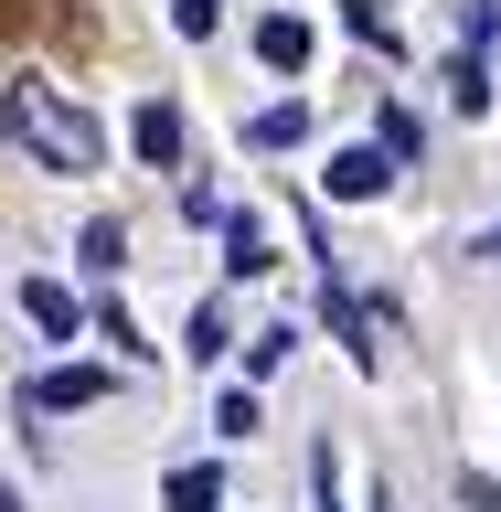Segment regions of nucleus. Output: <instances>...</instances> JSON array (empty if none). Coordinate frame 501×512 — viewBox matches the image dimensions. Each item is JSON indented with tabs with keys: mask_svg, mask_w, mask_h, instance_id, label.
<instances>
[{
	"mask_svg": "<svg viewBox=\"0 0 501 512\" xmlns=\"http://www.w3.org/2000/svg\"><path fill=\"white\" fill-rule=\"evenodd\" d=\"M480 267H501V224H491V235H480Z\"/></svg>",
	"mask_w": 501,
	"mask_h": 512,
	"instance_id": "15",
	"label": "nucleus"
},
{
	"mask_svg": "<svg viewBox=\"0 0 501 512\" xmlns=\"http://www.w3.org/2000/svg\"><path fill=\"white\" fill-rule=\"evenodd\" d=\"M96 395H107V374H96V363H54V374H32V384H22V406H32V416L96 406Z\"/></svg>",
	"mask_w": 501,
	"mask_h": 512,
	"instance_id": "2",
	"label": "nucleus"
},
{
	"mask_svg": "<svg viewBox=\"0 0 501 512\" xmlns=\"http://www.w3.org/2000/svg\"><path fill=\"white\" fill-rule=\"evenodd\" d=\"M427 150V128H416V107H384V160H416Z\"/></svg>",
	"mask_w": 501,
	"mask_h": 512,
	"instance_id": "10",
	"label": "nucleus"
},
{
	"mask_svg": "<svg viewBox=\"0 0 501 512\" xmlns=\"http://www.w3.org/2000/svg\"><path fill=\"white\" fill-rule=\"evenodd\" d=\"M22 139H32L43 160H54V171H96V160H107L96 118L75 107V96H54V86H22Z\"/></svg>",
	"mask_w": 501,
	"mask_h": 512,
	"instance_id": "1",
	"label": "nucleus"
},
{
	"mask_svg": "<svg viewBox=\"0 0 501 512\" xmlns=\"http://www.w3.org/2000/svg\"><path fill=\"white\" fill-rule=\"evenodd\" d=\"M384 192V150H331V203H374Z\"/></svg>",
	"mask_w": 501,
	"mask_h": 512,
	"instance_id": "6",
	"label": "nucleus"
},
{
	"mask_svg": "<svg viewBox=\"0 0 501 512\" xmlns=\"http://www.w3.org/2000/svg\"><path fill=\"white\" fill-rule=\"evenodd\" d=\"M86 267H96V278H118V267H128V235H118V224H86Z\"/></svg>",
	"mask_w": 501,
	"mask_h": 512,
	"instance_id": "11",
	"label": "nucleus"
},
{
	"mask_svg": "<svg viewBox=\"0 0 501 512\" xmlns=\"http://www.w3.org/2000/svg\"><path fill=\"white\" fill-rule=\"evenodd\" d=\"M246 139H256V150H299V139H310V107H288V96H278V107H267Z\"/></svg>",
	"mask_w": 501,
	"mask_h": 512,
	"instance_id": "9",
	"label": "nucleus"
},
{
	"mask_svg": "<svg viewBox=\"0 0 501 512\" xmlns=\"http://www.w3.org/2000/svg\"><path fill=\"white\" fill-rule=\"evenodd\" d=\"M160 502H171V512H224V470H214V459H182V470L160 480Z\"/></svg>",
	"mask_w": 501,
	"mask_h": 512,
	"instance_id": "5",
	"label": "nucleus"
},
{
	"mask_svg": "<svg viewBox=\"0 0 501 512\" xmlns=\"http://www.w3.org/2000/svg\"><path fill=\"white\" fill-rule=\"evenodd\" d=\"M22 320L43 331V342H75V331H86V310H75L64 278H22Z\"/></svg>",
	"mask_w": 501,
	"mask_h": 512,
	"instance_id": "3",
	"label": "nucleus"
},
{
	"mask_svg": "<svg viewBox=\"0 0 501 512\" xmlns=\"http://www.w3.org/2000/svg\"><path fill=\"white\" fill-rule=\"evenodd\" d=\"M171 22H182L192 43H203V32H214V0H171Z\"/></svg>",
	"mask_w": 501,
	"mask_h": 512,
	"instance_id": "13",
	"label": "nucleus"
},
{
	"mask_svg": "<svg viewBox=\"0 0 501 512\" xmlns=\"http://www.w3.org/2000/svg\"><path fill=\"white\" fill-rule=\"evenodd\" d=\"M256 54L278 64V75H299V64H310V22H288V11H267V22H256Z\"/></svg>",
	"mask_w": 501,
	"mask_h": 512,
	"instance_id": "8",
	"label": "nucleus"
},
{
	"mask_svg": "<svg viewBox=\"0 0 501 512\" xmlns=\"http://www.w3.org/2000/svg\"><path fill=\"white\" fill-rule=\"evenodd\" d=\"M224 267H235V278H267V267H278V256H267V224H256V214H224Z\"/></svg>",
	"mask_w": 501,
	"mask_h": 512,
	"instance_id": "7",
	"label": "nucleus"
},
{
	"mask_svg": "<svg viewBox=\"0 0 501 512\" xmlns=\"http://www.w3.org/2000/svg\"><path fill=\"white\" fill-rule=\"evenodd\" d=\"M214 438H256V395H224V406H214Z\"/></svg>",
	"mask_w": 501,
	"mask_h": 512,
	"instance_id": "12",
	"label": "nucleus"
},
{
	"mask_svg": "<svg viewBox=\"0 0 501 512\" xmlns=\"http://www.w3.org/2000/svg\"><path fill=\"white\" fill-rule=\"evenodd\" d=\"M0 139H22V96L11 86H0Z\"/></svg>",
	"mask_w": 501,
	"mask_h": 512,
	"instance_id": "14",
	"label": "nucleus"
},
{
	"mask_svg": "<svg viewBox=\"0 0 501 512\" xmlns=\"http://www.w3.org/2000/svg\"><path fill=\"white\" fill-rule=\"evenodd\" d=\"M320 512H342V502H331V480H320Z\"/></svg>",
	"mask_w": 501,
	"mask_h": 512,
	"instance_id": "16",
	"label": "nucleus"
},
{
	"mask_svg": "<svg viewBox=\"0 0 501 512\" xmlns=\"http://www.w3.org/2000/svg\"><path fill=\"white\" fill-rule=\"evenodd\" d=\"M128 150L150 160V171H171V160H182V118H171V107H160V96H150V107L128 118Z\"/></svg>",
	"mask_w": 501,
	"mask_h": 512,
	"instance_id": "4",
	"label": "nucleus"
}]
</instances>
